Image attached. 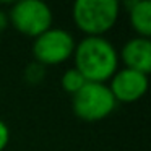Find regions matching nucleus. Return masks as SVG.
I'll use <instances>...</instances> for the list:
<instances>
[{
  "mask_svg": "<svg viewBox=\"0 0 151 151\" xmlns=\"http://www.w3.org/2000/svg\"><path fill=\"white\" fill-rule=\"evenodd\" d=\"M75 68L86 81L106 83L119 70V52L104 36H86L75 46Z\"/></svg>",
  "mask_w": 151,
  "mask_h": 151,
  "instance_id": "obj_1",
  "label": "nucleus"
},
{
  "mask_svg": "<svg viewBox=\"0 0 151 151\" xmlns=\"http://www.w3.org/2000/svg\"><path fill=\"white\" fill-rule=\"evenodd\" d=\"M119 12L117 0H78L73 4L72 18L86 36H102L117 23Z\"/></svg>",
  "mask_w": 151,
  "mask_h": 151,
  "instance_id": "obj_2",
  "label": "nucleus"
},
{
  "mask_svg": "<svg viewBox=\"0 0 151 151\" xmlns=\"http://www.w3.org/2000/svg\"><path fill=\"white\" fill-rule=\"evenodd\" d=\"M117 107V101L112 96L106 83H91L72 96V109L78 119L85 122H99L109 117Z\"/></svg>",
  "mask_w": 151,
  "mask_h": 151,
  "instance_id": "obj_3",
  "label": "nucleus"
},
{
  "mask_svg": "<svg viewBox=\"0 0 151 151\" xmlns=\"http://www.w3.org/2000/svg\"><path fill=\"white\" fill-rule=\"evenodd\" d=\"M8 23L28 37L41 36L52 28L54 15L47 4L41 0H20L8 12Z\"/></svg>",
  "mask_w": 151,
  "mask_h": 151,
  "instance_id": "obj_4",
  "label": "nucleus"
},
{
  "mask_svg": "<svg viewBox=\"0 0 151 151\" xmlns=\"http://www.w3.org/2000/svg\"><path fill=\"white\" fill-rule=\"evenodd\" d=\"M75 37L62 28H50L33 42L34 60L44 67L59 65L68 60L75 52Z\"/></svg>",
  "mask_w": 151,
  "mask_h": 151,
  "instance_id": "obj_5",
  "label": "nucleus"
},
{
  "mask_svg": "<svg viewBox=\"0 0 151 151\" xmlns=\"http://www.w3.org/2000/svg\"><path fill=\"white\" fill-rule=\"evenodd\" d=\"M109 81V89L117 102H135L141 99L146 94L150 83L148 75L125 67L122 70H117Z\"/></svg>",
  "mask_w": 151,
  "mask_h": 151,
  "instance_id": "obj_6",
  "label": "nucleus"
},
{
  "mask_svg": "<svg viewBox=\"0 0 151 151\" xmlns=\"http://www.w3.org/2000/svg\"><path fill=\"white\" fill-rule=\"evenodd\" d=\"M119 60L125 63V68L137 70L145 75L151 72V41L150 37H132L124 44Z\"/></svg>",
  "mask_w": 151,
  "mask_h": 151,
  "instance_id": "obj_7",
  "label": "nucleus"
},
{
  "mask_svg": "<svg viewBox=\"0 0 151 151\" xmlns=\"http://www.w3.org/2000/svg\"><path fill=\"white\" fill-rule=\"evenodd\" d=\"M128 17L135 33L140 37L151 36V2L150 0H135L128 4Z\"/></svg>",
  "mask_w": 151,
  "mask_h": 151,
  "instance_id": "obj_8",
  "label": "nucleus"
},
{
  "mask_svg": "<svg viewBox=\"0 0 151 151\" xmlns=\"http://www.w3.org/2000/svg\"><path fill=\"white\" fill-rule=\"evenodd\" d=\"M60 85H62L63 91L73 96L86 85V80H85V76L73 67V68L65 70V73H63L62 78H60Z\"/></svg>",
  "mask_w": 151,
  "mask_h": 151,
  "instance_id": "obj_9",
  "label": "nucleus"
},
{
  "mask_svg": "<svg viewBox=\"0 0 151 151\" xmlns=\"http://www.w3.org/2000/svg\"><path fill=\"white\" fill-rule=\"evenodd\" d=\"M44 75H46V67L41 65L36 60L28 63V67L24 68V80L29 85H39L44 80Z\"/></svg>",
  "mask_w": 151,
  "mask_h": 151,
  "instance_id": "obj_10",
  "label": "nucleus"
},
{
  "mask_svg": "<svg viewBox=\"0 0 151 151\" xmlns=\"http://www.w3.org/2000/svg\"><path fill=\"white\" fill-rule=\"evenodd\" d=\"M10 143V128L4 120H0V151H4Z\"/></svg>",
  "mask_w": 151,
  "mask_h": 151,
  "instance_id": "obj_11",
  "label": "nucleus"
},
{
  "mask_svg": "<svg viewBox=\"0 0 151 151\" xmlns=\"http://www.w3.org/2000/svg\"><path fill=\"white\" fill-rule=\"evenodd\" d=\"M7 26H8V15L5 10L0 8V34L7 29Z\"/></svg>",
  "mask_w": 151,
  "mask_h": 151,
  "instance_id": "obj_12",
  "label": "nucleus"
}]
</instances>
